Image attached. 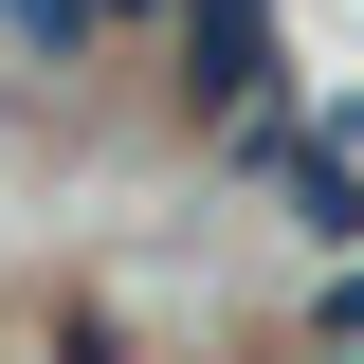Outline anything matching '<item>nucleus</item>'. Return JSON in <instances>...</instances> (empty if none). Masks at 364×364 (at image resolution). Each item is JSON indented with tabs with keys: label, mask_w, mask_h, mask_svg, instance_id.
<instances>
[{
	"label": "nucleus",
	"mask_w": 364,
	"mask_h": 364,
	"mask_svg": "<svg viewBox=\"0 0 364 364\" xmlns=\"http://www.w3.org/2000/svg\"><path fill=\"white\" fill-rule=\"evenodd\" d=\"M91 18H200V0H91Z\"/></svg>",
	"instance_id": "20e7f679"
},
{
	"label": "nucleus",
	"mask_w": 364,
	"mask_h": 364,
	"mask_svg": "<svg viewBox=\"0 0 364 364\" xmlns=\"http://www.w3.org/2000/svg\"><path fill=\"white\" fill-rule=\"evenodd\" d=\"M91 0H0V73H91Z\"/></svg>",
	"instance_id": "f03ea898"
},
{
	"label": "nucleus",
	"mask_w": 364,
	"mask_h": 364,
	"mask_svg": "<svg viewBox=\"0 0 364 364\" xmlns=\"http://www.w3.org/2000/svg\"><path fill=\"white\" fill-rule=\"evenodd\" d=\"M310 346H364V255H328V273H310Z\"/></svg>",
	"instance_id": "7ed1b4c3"
},
{
	"label": "nucleus",
	"mask_w": 364,
	"mask_h": 364,
	"mask_svg": "<svg viewBox=\"0 0 364 364\" xmlns=\"http://www.w3.org/2000/svg\"><path fill=\"white\" fill-rule=\"evenodd\" d=\"M310 364H364V346H310Z\"/></svg>",
	"instance_id": "39448f33"
},
{
	"label": "nucleus",
	"mask_w": 364,
	"mask_h": 364,
	"mask_svg": "<svg viewBox=\"0 0 364 364\" xmlns=\"http://www.w3.org/2000/svg\"><path fill=\"white\" fill-rule=\"evenodd\" d=\"M164 37H182V109H200V128L291 109V37H273V0H200V18H164Z\"/></svg>",
	"instance_id": "f257e3e1"
}]
</instances>
